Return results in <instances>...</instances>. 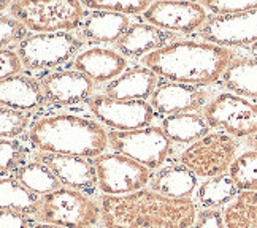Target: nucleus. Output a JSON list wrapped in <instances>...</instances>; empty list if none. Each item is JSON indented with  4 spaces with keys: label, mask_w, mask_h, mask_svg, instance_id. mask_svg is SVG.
I'll list each match as a JSON object with an SVG mask.
<instances>
[{
    "label": "nucleus",
    "mask_w": 257,
    "mask_h": 228,
    "mask_svg": "<svg viewBox=\"0 0 257 228\" xmlns=\"http://www.w3.org/2000/svg\"><path fill=\"white\" fill-rule=\"evenodd\" d=\"M235 59L232 49L208 42L178 40L145 56L142 64L172 83L208 86L219 81Z\"/></svg>",
    "instance_id": "f257e3e1"
},
{
    "label": "nucleus",
    "mask_w": 257,
    "mask_h": 228,
    "mask_svg": "<svg viewBox=\"0 0 257 228\" xmlns=\"http://www.w3.org/2000/svg\"><path fill=\"white\" fill-rule=\"evenodd\" d=\"M105 228H191L197 217L192 200H175L153 190L100 198Z\"/></svg>",
    "instance_id": "f03ea898"
},
{
    "label": "nucleus",
    "mask_w": 257,
    "mask_h": 228,
    "mask_svg": "<svg viewBox=\"0 0 257 228\" xmlns=\"http://www.w3.org/2000/svg\"><path fill=\"white\" fill-rule=\"evenodd\" d=\"M29 141L38 152L95 158L106 149L108 133L91 117L57 113L40 117L29 128Z\"/></svg>",
    "instance_id": "7ed1b4c3"
},
{
    "label": "nucleus",
    "mask_w": 257,
    "mask_h": 228,
    "mask_svg": "<svg viewBox=\"0 0 257 228\" xmlns=\"http://www.w3.org/2000/svg\"><path fill=\"white\" fill-rule=\"evenodd\" d=\"M34 220L64 228H92L102 222V211L100 204L86 193L61 187L53 193L40 196Z\"/></svg>",
    "instance_id": "20e7f679"
},
{
    "label": "nucleus",
    "mask_w": 257,
    "mask_h": 228,
    "mask_svg": "<svg viewBox=\"0 0 257 228\" xmlns=\"http://www.w3.org/2000/svg\"><path fill=\"white\" fill-rule=\"evenodd\" d=\"M10 15L37 34L68 32L81 27L84 21L83 2L68 0H24L10 5Z\"/></svg>",
    "instance_id": "39448f33"
},
{
    "label": "nucleus",
    "mask_w": 257,
    "mask_h": 228,
    "mask_svg": "<svg viewBox=\"0 0 257 228\" xmlns=\"http://www.w3.org/2000/svg\"><path fill=\"white\" fill-rule=\"evenodd\" d=\"M240 143L224 132H210L195 141L180 155V163L197 177H216L229 173L232 163L238 157Z\"/></svg>",
    "instance_id": "423d86ee"
},
{
    "label": "nucleus",
    "mask_w": 257,
    "mask_h": 228,
    "mask_svg": "<svg viewBox=\"0 0 257 228\" xmlns=\"http://www.w3.org/2000/svg\"><path fill=\"white\" fill-rule=\"evenodd\" d=\"M202 116L217 132H224L233 138H246L257 135V102L232 92H221L208 102Z\"/></svg>",
    "instance_id": "0eeeda50"
},
{
    "label": "nucleus",
    "mask_w": 257,
    "mask_h": 228,
    "mask_svg": "<svg viewBox=\"0 0 257 228\" xmlns=\"http://www.w3.org/2000/svg\"><path fill=\"white\" fill-rule=\"evenodd\" d=\"M98 190L103 195L122 196L143 190L151 182V170L119 152L92 158Z\"/></svg>",
    "instance_id": "6e6552de"
},
{
    "label": "nucleus",
    "mask_w": 257,
    "mask_h": 228,
    "mask_svg": "<svg viewBox=\"0 0 257 228\" xmlns=\"http://www.w3.org/2000/svg\"><path fill=\"white\" fill-rule=\"evenodd\" d=\"M84 40L70 32L34 34L18 46V56L29 70H46L65 64L80 51Z\"/></svg>",
    "instance_id": "1a4fd4ad"
},
{
    "label": "nucleus",
    "mask_w": 257,
    "mask_h": 228,
    "mask_svg": "<svg viewBox=\"0 0 257 228\" xmlns=\"http://www.w3.org/2000/svg\"><path fill=\"white\" fill-rule=\"evenodd\" d=\"M108 143L116 152L142 163L148 170H159L172 152V141L161 127H146L131 132H110Z\"/></svg>",
    "instance_id": "9d476101"
},
{
    "label": "nucleus",
    "mask_w": 257,
    "mask_h": 228,
    "mask_svg": "<svg viewBox=\"0 0 257 228\" xmlns=\"http://www.w3.org/2000/svg\"><path fill=\"white\" fill-rule=\"evenodd\" d=\"M89 110L106 127L116 132H131L150 127L154 110L146 100H113L106 95H94L89 100Z\"/></svg>",
    "instance_id": "9b49d317"
},
{
    "label": "nucleus",
    "mask_w": 257,
    "mask_h": 228,
    "mask_svg": "<svg viewBox=\"0 0 257 228\" xmlns=\"http://www.w3.org/2000/svg\"><path fill=\"white\" fill-rule=\"evenodd\" d=\"M202 40L222 48H252L257 45V8L238 15L213 16L202 31Z\"/></svg>",
    "instance_id": "f8f14e48"
},
{
    "label": "nucleus",
    "mask_w": 257,
    "mask_h": 228,
    "mask_svg": "<svg viewBox=\"0 0 257 228\" xmlns=\"http://www.w3.org/2000/svg\"><path fill=\"white\" fill-rule=\"evenodd\" d=\"M143 18L148 24L173 34L202 31L210 19L205 7L195 2H154L143 13Z\"/></svg>",
    "instance_id": "ddd939ff"
},
{
    "label": "nucleus",
    "mask_w": 257,
    "mask_h": 228,
    "mask_svg": "<svg viewBox=\"0 0 257 228\" xmlns=\"http://www.w3.org/2000/svg\"><path fill=\"white\" fill-rule=\"evenodd\" d=\"M35 160L45 163L51 170L62 187L75 189L92 196L97 193V174L91 158H83L76 155L37 152Z\"/></svg>",
    "instance_id": "4468645a"
},
{
    "label": "nucleus",
    "mask_w": 257,
    "mask_h": 228,
    "mask_svg": "<svg viewBox=\"0 0 257 228\" xmlns=\"http://www.w3.org/2000/svg\"><path fill=\"white\" fill-rule=\"evenodd\" d=\"M40 84L49 103L70 106L89 102L95 91V83L76 70L53 72L42 76Z\"/></svg>",
    "instance_id": "2eb2a0df"
},
{
    "label": "nucleus",
    "mask_w": 257,
    "mask_h": 228,
    "mask_svg": "<svg viewBox=\"0 0 257 228\" xmlns=\"http://www.w3.org/2000/svg\"><path fill=\"white\" fill-rule=\"evenodd\" d=\"M208 92L199 86L165 83L156 89L151 97V106L162 116L192 113L208 105Z\"/></svg>",
    "instance_id": "dca6fc26"
},
{
    "label": "nucleus",
    "mask_w": 257,
    "mask_h": 228,
    "mask_svg": "<svg viewBox=\"0 0 257 228\" xmlns=\"http://www.w3.org/2000/svg\"><path fill=\"white\" fill-rule=\"evenodd\" d=\"M73 67L76 72L91 78L94 83H110L124 73L127 59L114 49L97 46L78 54Z\"/></svg>",
    "instance_id": "f3484780"
},
{
    "label": "nucleus",
    "mask_w": 257,
    "mask_h": 228,
    "mask_svg": "<svg viewBox=\"0 0 257 228\" xmlns=\"http://www.w3.org/2000/svg\"><path fill=\"white\" fill-rule=\"evenodd\" d=\"M173 32H167L153 24H132L128 31L122 35V38L116 43L117 53L124 57L131 59H143L150 53H154L170 43L178 42Z\"/></svg>",
    "instance_id": "a211bd4d"
},
{
    "label": "nucleus",
    "mask_w": 257,
    "mask_h": 228,
    "mask_svg": "<svg viewBox=\"0 0 257 228\" xmlns=\"http://www.w3.org/2000/svg\"><path fill=\"white\" fill-rule=\"evenodd\" d=\"M46 97L40 81L16 75L7 79H0V105L18 111L37 110L46 103Z\"/></svg>",
    "instance_id": "6ab92c4d"
},
{
    "label": "nucleus",
    "mask_w": 257,
    "mask_h": 228,
    "mask_svg": "<svg viewBox=\"0 0 257 228\" xmlns=\"http://www.w3.org/2000/svg\"><path fill=\"white\" fill-rule=\"evenodd\" d=\"M157 75L146 67H134L105 86V95L113 100H146L153 97Z\"/></svg>",
    "instance_id": "aec40b11"
},
{
    "label": "nucleus",
    "mask_w": 257,
    "mask_h": 228,
    "mask_svg": "<svg viewBox=\"0 0 257 228\" xmlns=\"http://www.w3.org/2000/svg\"><path fill=\"white\" fill-rule=\"evenodd\" d=\"M150 187L153 192L175 200H191L199 189V177L181 163H170L153 174Z\"/></svg>",
    "instance_id": "412c9836"
},
{
    "label": "nucleus",
    "mask_w": 257,
    "mask_h": 228,
    "mask_svg": "<svg viewBox=\"0 0 257 228\" xmlns=\"http://www.w3.org/2000/svg\"><path fill=\"white\" fill-rule=\"evenodd\" d=\"M131 23L124 15L111 12H92L81 24V37L87 43H117L128 31Z\"/></svg>",
    "instance_id": "4be33fe9"
},
{
    "label": "nucleus",
    "mask_w": 257,
    "mask_h": 228,
    "mask_svg": "<svg viewBox=\"0 0 257 228\" xmlns=\"http://www.w3.org/2000/svg\"><path fill=\"white\" fill-rule=\"evenodd\" d=\"M227 91L257 102V59L236 57L221 78Z\"/></svg>",
    "instance_id": "5701e85b"
},
{
    "label": "nucleus",
    "mask_w": 257,
    "mask_h": 228,
    "mask_svg": "<svg viewBox=\"0 0 257 228\" xmlns=\"http://www.w3.org/2000/svg\"><path fill=\"white\" fill-rule=\"evenodd\" d=\"M161 128L170 141L180 144H194L210 133V125L206 124L203 116L195 113H183L165 117Z\"/></svg>",
    "instance_id": "b1692460"
},
{
    "label": "nucleus",
    "mask_w": 257,
    "mask_h": 228,
    "mask_svg": "<svg viewBox=\"0 0 257 228\" xmlns=\"http://www.w3.org/2000/svg\"><path fill=\"white\" fill-rule=\"evenodd\" d=\"M240 193L229 173L205 179L195 192V203L203 209H222Z\"/></svg>",
    "instance_id": "393cba45"
},
{
    "label": "nucleus",
    "mask_w": 257,
    "mask_h": 228,
    "mask_svg": "<svg viewBox=\"0 0 257 228\" xmlns=\"http://www.w3.org/2000/svg\"><path fill=\"white\" fill-rule=\"evenodd\" d=\"M40 196L19 182L16 177L2 176L0 179V207H12L29 217H35Z\"/></svg>",
    "instance_id": "a878e982"
},
{
    "label": "nucleus",
    "mask_w": 257,
    "mask_h": 228,
    "mask_svg": "<svg viewBox=\"0 0 257 228\" xmlns=\"http://www.w3.org/2000/svg\"><path fill=\"white\" fill-rule=\"evenodd\" d=\"M13 176L24 187H27L29 190L34 192L38 196H45L48 193H53L62 187L61 181L57 179L56 174L49 170L45 163L38 162V160L27 162L24 166L19 168Z\"/></svg>",
    "instance_id": "bb28decb"
},
{
    "label": "nucleus",
    "mask_w": 257,
    "mask_h": 228,
    "mask_svg": "<svg viewBox=\"0 0 257 228\" xmlns=\"http://www.w3.org/2000/svg\"><path fill=\"white\" fill-rule=\"evenodd\" d=\"M221 211L225 228H257V192H240Z\"/></svg>",
    "instance_id": "cd10ccee"
},
{
    "label": "nucleus",
    "mask_w": 257,
    "mask_h": 228,
    "mask_svg": "<svg viewBox=\"0 0 257 228\" xmlns=\"http://www.w3.org/2000/svg\"><path fill=\"white\" fill-rule=\"evenodd\" d=\"M229 176L240 192H257V151L248 149L235 158Z\"/></svg>",
    "instance_id": "c85d7f7f"
},
{
    "label": "nucleus",
    "mask_w": 257,
    "mask_h": 228,
    "mask_svg": "<svg viewBox=\"0 0 257 228\" xmlns=\"http://www.w3.org/2000/svg\"><path fill=\"white\" fill-rule=\"evenodd\" d=\"M27 154L29 151L26 149V146L21 141L16 140H2L0 141V171L2 176H12L15 174L19 168L24 166L27 162Z\"/></svg>",
    "instance_id": "c756f323"
},
{
    "label": "nucleus",
    "mask_w": 257,
    "mask_h": 228,
    "mask_svg": "<svg viewBox=\"0 0 257 228\" xmlns=\"http://www.w3.org/2000/svg\"><path fill=\"white\" fill-rule=\"evenodd\" d=\"M84 8L92 12H111L117 15H140L151 7L150 2H132V0H87L83 2Z\"/></svg>",
    "instance_id": "7c9ffc66"
},
{
    "label": "nucleus",
    "mask_w": 257,
    "mask_h": 228,
    "mask_svg": "<svg viewBox=\"0 0 257 228\" xmlns=\"http://www.w3.org/2000/svg\"><path fill=\"white\" fill-rule=\"evenodd\" d=\"M29 121H31V116L27 113L2 106V110H0V135H2V140H13V138L24 133Z\"/></svg>",
    "instance_id": "2f4dec72"
},
{
    "label": "nucleus",
    "mask_w": 257,
    "mask_h": 228,
    "mask_svg": "<svg viewBox=\"0 0 257 228\" xmlns=\"http://www.w3.org/2000/svg\"><path fill=\"white\" fill-rule=\"evenodd\" d=\"M27 37V27L21 21H18L13 16L2 15L0 18V45H2V49L12 48L15 45L19 46Z\"/></svg>",
    "instance_id": "473e14b6"
},
{
    "label": "nucleus",
    "mask_w": 257,
    "mask_h": 228,
    "mask_svg": "<svg viewBox=\"0 0 257 228\" xmlns=\"http://www.w3.org/2000/svg\"><path fill=\"white\" fill-rule=\"evenodd\" d=\"M202 5L216 16H227L257 8V0H211V2H203Z\"/></svg>",
    "instance_id": "72a5a7b5"
},
{
    "label": "nucleus",
    "mask_w": 257,
    "mask_h": 228,
    "mask_svg": "<svg viewBox=\"0 0 257 228\" xmlns=\"http://www.w3.org/2000/svg\"><path fill=\"white\" fill-rule=\"evenodd\" d=\"M0 79H7V78H12L21 73L23 70V62L19 59L18 53L10 51V49H2L0 51Z\"/></svg>",
    "instance_id": "f704fd0d"
},
{
    "label": "nucleus",
    "mask_w": 257,
    "mask_h": 228,
    "mask_svg": "<svg viewBox=\"0 0 257 228\" xmlns=\"http://www.w3.org/2000/svg\"><path fill=\"white\" fill-rule=\"evenodd\" d=\"M32 217H29L12 207H2L0 212V228H32Z\"/></svg>",
    "instance_id": "c9c22d12"
},
{
    "label": "nucleus",
    "mask_w": 257,
    "mask_h": 228,
    "mask_svg": "<svg viewBox=\"0 0 257 228\" xmlns=\"http://www.w3.org/2000/svg\"><path fill=\"white\" fill-rule=\"evenodd\" d=\"M191 228H225L222 211L221 209L199 211Z\"/></svg>",
    "instance_id": "e433bc0d"
},
{
    "label": "nucleus",
    "mask_w": 257,
    "mask_h": 228,
    "mask_svg": "<svg viewBox=\"0 0 257 228\" xmlns=\"http://www.w3.org/2000/svg\"><path fill=\"white\" fill-rule=\"evenodd\" d=\"M246 146H248L249 149H254V151H257V135H254V136H249L248 140H246Z\"/></svg>",
    "instance_id": "4c0bfd02"
},
{
    "label": "nucleus",
    "mask_w": 257,
    "mask_h": 228,
    "mask_svg": "<svg viewBox=\"0 0 257 228\" xmlns=\"http://www.w3.org/2000/svg\"><path fill=\"white\" fill-rule=\"evenodd\" d=\"M32 228H64V226H57V225H51V223H38L35 222L32 225Z\"/></svg>",
    "instance_id": "58836bf2"
},
{
    "label": "nucleus",
    "mask_w": 257,
    "mask_h": 228,
    "mask_svg": "<svg viewBox=\"0 0 257 228\" xmlns=\"http://www.w3.org/2000/svg\"><path fill=\"white\" fill-rule=\"evenodd\" d=\"M249 53L254 59H257V45H254L252 48H249Z\"/></svg>",
    "instance_id": "ea45409f"
}]
</instances>
